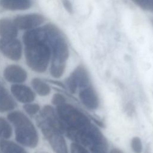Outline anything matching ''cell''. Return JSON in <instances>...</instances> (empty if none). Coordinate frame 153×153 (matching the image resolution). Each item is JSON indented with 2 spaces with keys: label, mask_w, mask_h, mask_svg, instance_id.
I'll use <instances>...</instances> for the list:
<instances>
[{
  "label": "cell",
  "mask_w": 153,
  "mask_h": 153,
  "mask_svg": "<svg viewBox=\"0 0 153 153\" xmlns=\"http://www.w3.org/2000/svg\"><path fill=\"white\" fill-rule=\"evenodd\" d=\"M61 1L65 10L69 13H72L73 12V7L71 1L69 0H61Z\"/></svg>",
  "instance_id": "d4e9b609"
},
{
  "label": "cell",
  "mask_w": 153,
  "mask_h": 153,
  "mask_svg": "<svg viewBox=\"0 0 153 153\" xmlns=\"http://www.w3.org/2000/svg\"><path fill=\"white\" fill-rule=\"evenodd\" d=\"M11 91L14 97L19 102L25 103H30L34 100L35 95L28 87L19 84L11 85Z\"/></svg>",
  "instance_id": "8fae6325"
},
{
  "label": "cell",
  "mask_w": 153,
  "mask_h": 153,
  "mask_svg": "<svg viewBox=\"0 0 153 153\" xmlns=\"http://www.w3.org/2000/svg\"><path fill=\"white\" fill-rule=\"evenodd\" d=\"M142 9L153 12V0H132Z\"/></svg>",
  "instance_id": "d6986e66"
},
{
  "label": "cell",
  "mask_w": 153,
  "mask_h": 153,
  "mask_svg": "<svg viewBox=\"0 0 153 153\" xmlns=\"http://www.w3.org/2000/svg\"><path fill=\"white\" fill-rule=\"evenodd\" d=\"M25 54L28 66L37 72L46 71L51 56V49L46 41L44 26L40 27L39 34L23 42Z\"/></svg>",
  "instance_id": "7a4b0ae2"
},
{
  "label": "cell",
  "mask_w": 153,
  "mask_h": 153,
  "mask_svg": "<svg viewBox=\"0 0 153 153\" xmlns=\"http://www.w3.org/2000/svg\"><path fill=\"white\" fill-rule=\"evenodd\" d=\"M65 85L69 92H71L72 94L75 93L78 88V87L74 78L72 77L71 75L65 80Z\"/></svg>",
  "instance_id": "7402d4cb"
},
{
  "label": "cell",
  "mask_w": 153,
  "mask_h": 153,
  "mask_svg": "<svg viewBox=\"0 0 153 153\" xmlns=\"http://www.w3.org/2000/svg\"><path fill=\"white\" fill-rule=\"evenodd\" d=\"M45 39L51 53L50 74L56 78H60L65 70L66 63L69 57L67 42L60 30L53 24L44 25Z\"/></svg>",
  "instance_id": "6da1fadb"
},
{
  "label": "cell",
  "mask_w": 153,
  "mask_h": 153,
  "mask_svg": "<svg viewBox=\"0 0 153 153\" xmlns=\"http://www.w3.org/2000/svg\"><path fill=\"white\" fill-rule=\"evenodd\" d=\"M41 116L48 124L53 126L62 134L65 133V126L59 118L56 109H54L50 105L45 106L42 109Z\"/></svg>",
  "instance_id": "9c48e42d"
},
{
  "label": "cell",
  "mask_w": 153,
  "mask_h": 153,
  "mask_svg": "<svg viewBox=\"0 0 153 153\" xmlns=\"http://www.w3.org/2000/svg\"><path fill=\"white\" fill-rule=\"evenodd\" d=\"M0 50L4 56L11 60L17 61L20 59L22 48L20 42L16 38H1Z\"/></svg>",
  "instance_id": "8992f818"
},
{
  "label": "cell",
  "mask_w": 153,
  "mask_h": 153,
  "mask_svg": "<svg viewBox=\"0 0 153 153\" xmlns=\"http://www.w3.org/2000/svg\"><path fill=\"white\" fill-rule=\"evenodd\" d=\"M51 102L53 105L57 106L66 103V99L62 94L60 93H56L52 97Z\"/></svg>",
  "instance_id": "cb8c5ba5"
},
{
  "label": "cell",
  "mask_w": 153,
  "mask_h": 153,
  "mask_svg": "<svg viewBox=\"0 0 153 153\" xmlns=\"http://www.w3.org/2000/svg\"><path fill=\"white\" fill-rule=\"evenodd\" d=\"M32 85L33 89L40 96H47L50 93V86L39 78H33L32 80Z\"/></svg>",
  "instance_id": "e0dca14e"
},
{
  "label": "cell",
  "mask_w": 153,
  "mask_h": 153,
  "mask_svg": "<svg viewBox=\"0 0 153 153\" xmlns=\"http://www.w3.org/2000/svg\"><path fill=\"white\" fill-rule=\"evenodd\" d=\"M12 134V128L10 124L3 118L0 117V138L8 139Z\"/></svg>",
  "instance_id": "ac0fdd59"
},
{
  "label": "cell",
  "mask_w": 153,
  "mask_h": 153,
  "mask_svg": "<svg viewBox=\"0 0 153 153\" xmlns=\"http://www.w3.org/2000/svg\"><path fill=\"white\" fill-rule=\"evenodd\" d=\"M18 29L13 21L8 19L0 20V36L2 38H16Z\"/></svg>",
  "instance_id": "4fadbf2b"
},
{
  "label": "cell",
  "mask_w": 153,
  "mask_h": 153,
  "mask_svg": "<svg viewBox=\"0 0 153 153\" xmlns=\"http://www.w3.org/2000/svg\"><path fill=\"white\" fill-rule=\"evenodd\" d=\"M38 125L56 153H69L66 140L62 133L48 124L43 118L39 120Z\"/></svg>",
  "instance_id": "5b68a950"
},
{
  "label": "cell",
  "mask_w": 153,
  "mask_h": 153,
  "mask_svg": "<svg viewBox=\"0 0 153 153\" xmlns=\"http://www.w3.org/2000/svg\"><path fill=\"white\" fill-rule=\"evenodd\" d=\"M109 153H124V152L118 148H113L109 152Z\"/></svg>",
  "instance_id": "484cf974"
},
{
  "label": "cell",
  "mask_w": 153,
  "mask_h": 153,
  "mask_svg": "<svg viewBox=\"0 0 153 153\" xmlns=\"http://www.w3.org/2000/svg\"><path fill=\"white\" fill-rule=\"evenodd\" d=\"M131 148L134 153H141L142 151V143L140 139L135 136L131 140Z\"/></svg>",
  "instance_id": "ffe728a7"
},
{
  "label": "cell",
  "mask_w": 153,
  "mask_h": 153,
  "mask_svg": "<svg viewBox=\"0 0 153 153\" xmlns=\"http://www.w3.org/2000/svg\"><path fill=\"white\" fill-rule=\"evenodd\" d=\"M56 112L65 126V134L69 139L72 136L83 132L92 125L88 117L73 105L65 103L56 106Z\"/></svg>",
  "instance_id": "3957f363"
},
{
  "label": "cell",
  "mask_w": 153,
  "mask_h": 153,
  "mask_svg": "<svg viewBox=\"0 0 153 153\" xmlns=\"http://www.w3.org/2000/svg\"><path fill=\"white\" fill-rule=\"evenodd\" d=\"M25 111L29 115H34L39 110V106L36 103H26L23 106Z\"/></svg>",
  "instance_id": "603a6c76"
},
{
  "label": "cell",
  "mask_w": 153,
  "mask_h": 153,
  "mask_svg": "<svg viewBox=\"0 0 153 153\" xmlns=\"http://www.w3.org/2000/svg\"><path fill=\"white\" fill-rule=\"evenodd\" d=\"M44 22V17L39 14H29L18 16L13 22L17 28L20 30L34 29Z\"/></svg>",
  "instance_id": "52a82bcc"
},
{
  "label": "cell",
  "mask_w": 153,
  "mask_h": 153,
  "mask_svg": "<svg viewBox=\"0 0 153 153\" xmlns=\"http://www.w3.org/2000/svg\"><path fill=\"white\" fill-rule=\"evenodd\" d=\"M8 120L15 128L16 140L20 144L35 148L38 143V136L31 121L22 112L14 111L7 115Z\"/></svg>",
  "instance_id": "277c9868"
},
{
  "label": "cell",
  "mask_w": 153,
  "mask_h": 153,
  "mask_svg": "<svg viewBox=\"0 0 153 153\" xmlns=\"http://www.w3.org/2000/svg\"><path fill=\"white\" fill-rule=\"evenodd\" d=\"M70 152L71 153H91L90 151L82 146V145L76 143L72 142L70 146Z\"/></svg>",
  "instance_id": "44dd1931"
},
{
  "label": "cell",
  "mask_w": 153,
  "mask_h": 153,
  "mask_svg": "<svg viewBox=\"0 0 153 153\" xmlns=\"http://www.w3.org/2000/svg\"><path fill=\"white\" fill-rule=\"evenodd\" d=\"M4 76L7 81L13 83H22L27 78V73L22 67L11 65L5 68L4 71Z\"/></svg>",
  "instance_id": "30bf717a"
},
{
  "label": "cell",
  "mask_w": 153,
  "mask_h": 153,
  "mask_svg": "<svg viewBox=\"0 0 153 153\" xmlns=\"http://www.w3.org/2000/svg\"><path fill=\"white\" fill-rule=\"evenodd\" d=\"M78 96L81 103L88 109L94 110L99 108L100 101L98 94L91 85L80 89Z\"/></svg>",
  "instance_id": "ba28073f"
},
{
  "label": "cell",
  "mask_w": 153,
  "mask_h": 153,
  "mask_svg": "<svg viewBox=\"0 0 153 153\" xmlns=\"http://www.w3.org/2000/svg\"><path fill=\"white\" fill-rule=\"evenodd\" d=\"M0 149L2 153H27L16 143L5 139L0 140Z\"/></svg>",
  "instance_id": "2e32d148"
},
{
  "label": "cell",
  "mask_w": 153,
  "mask_h": 153,
  "mask_svg": "<svg viewBox=\"0 0 153 153\" xmlns=\"http://www.w3.org/2000/svg\"><path fill=\"white\" fill-rule=\"evenodd\" d=\"M78 88L80 89L90 85V79L87 70L83 65L78 66L71 74Z\"/></svg>",
  "instance_id": "7c38bea8"
},
{
  "label": "cell",
  "mask_w": 153,
  "mask_h": 153,
  "mask_svg": "<svg viewBox=\"0 0 153 153\" xmlns=\"http://www.w3.org/2000/svg\"><path fill=\"white\" fill-rule=\"evenodd\" d=\"M16 103L5 88L0 82V112L11 111L15 108Z\"/></svg>",
  "instance_id": "5bb4252c"
},
{
  "label": "cell",
  "mask_w": 153,
  "mask_h": 153,
  "mask_svg": "<svg viewBox=\"0 0 153 153\" xmlns=\"http://www.w3.org/2000/svg\"><path fill=\"white\" fill-rule=\"evenodd\" d=\"M32 0H0V5L9 10H23L31 7Z\"/></svg>",
  "instance_id": "9a60e30c"
},
{
  "label": "cell",
  "mask_w": 153,
  "mask_h": 153,
  "mask_svg": "<svg viewBox=\"0 0 153 153\" xmlns=\"http://www.w3.org/2000/svg\"><path fill=\"white\" fill-rule=\"evenodd\" d=\"M152 25H153V20H152Z\"/></svg>",
  "instance_id": "4316f807"
}]
</instances>
